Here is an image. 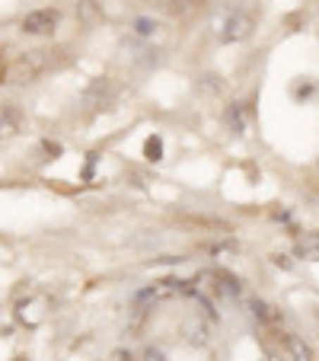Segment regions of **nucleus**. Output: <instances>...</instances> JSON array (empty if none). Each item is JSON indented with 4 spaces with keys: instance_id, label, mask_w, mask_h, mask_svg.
<instances>
[{
    "instance_id": "obj_10",
    "label": "nucleus",
    "mask_w": 319,
    "mask_h": 361,
    "mask_svg": "<svg viewBox=\"0 0 319 361\" xmlns=\"http://www.w3.org/2000/svg\"><path fill=\"white\" fill-rule=\"evenodd\" d=\"M252 314H256L262 323H268V326L281 323V310H278V307H272L268 300H252Z\"/></svg>"
},
{
    "instance_id": "obj_9",
    "label": "nucleus",
    "mask_w": 319,
    "mask_h": 361,
    "mask_svg": "<svg viewBox=\"0 0 319 361\" xmlns=\"http://www.w3.org/2000/svg\"><path fill=\"white\" fill-rule=\"evenodd\" d=\"M300 259L306 262H319V233H310V237H300L297 240V250H294Z\"/></svg>"
},
{
    "instance_id": "obj_20",
    "label": "nucleus",
    "mask_w": 319,
    "mask_h": 361,
    "mask_svg": "<svg viewBox=\"0 0 319 361\" xmlns=\"http://www.w3.org/2000/svg\"><path fill=\"white\" fill-rule=\"evenodd\" d=\"M147 361H163V352H154V348H150V352H147Z\"/></svg>"
},
{
    "instance_id": "obj_2",
    "label": "nucleus",
    "mask_w": 319,
    "mask_h": 361,
    "mask_svg": "<svg viewBox=\"0 0 319 361\" xmlns=\"http://www.w3.org/2000/svg\"><path fill=\"white\" fill-rule=\"evenodd\" d=\"M252 29H256V20H252L249 13H243V10H233V13L224 20L220 39L224 42H243V39H249L252 35Z\"/></svg>"
},
{
    "instance_id": "obj_11",
    "label": "nucleus",
    "mask_w": 319,
    "mask_h": 361,
    "mask_svg": "<svg viewBox=\"0 0 319 361\" xmlns=\"http://www.w3.org/2000/svg\"><path fill=\"white\" fill-rule=\"evenodd\" d=\"M227 125H230L233 135H243L246 131V116H243V106H239V102H230V109H227Z\"/></svg>"
},
{
    "instance_id": "obj_19",
    "label": "nucleus",
    "mask_w": 319,
    "mask_h": 361,
    "mask_svg": "<svg viewBox=\"0 0 319 361\" xmlns=\"http://www.w3.org/2000/svg\"><path fill=\"white\" fill-rule=\"evenodd\" d=\"M45 150H48V154H55V157L61 154V147H58V144H51V141H45Z\"/></svg>"
},
{
    "instance_id": "obj_17",
    "label": "nucleus",
    "mask_w": 319,
    "mask_h": 361,
    "mask_svg": "<svg viewBox=\"0 0 319 361\" xmlns=\"http://www.w3.org/2000/svg\"><path fill=\"white\" fill-rule=\"evenodd\" d=\"M135 29H137V32H141V35H154V23H150V20H137L135 23Z\"/></svg>"
},
{
    "instance_id": "obj_21",
    "label": "nucleus",
    "mask_w": 319,
    "mask_h": 361,
    "mask_svg": "<svg viewBox=\"0 0 319 361\" xmlns=\"http://www.w3.org/2000/svg\"><path fill=\"white\" fill-rule=\"evenodd\" d=\"M115 361H131V355L128 352H115Z\"/></svg>"
},
{
    "instance_id": "obj_22",
    "label": "nucleus",
    "mask_w": 319,
    "mask_h": 361,
    "mask_svg": "<svg viewBox=\"0 0 319 361\" xmlns=\"http://www.w3.org/2000/svg\"><path fill=\"white\" fill-rule=\"evenodd\" d=\"M4 74H7V68H4V64H0V83H4Z\"/></svg>"
},
{
    "instance_id": "obj_7",
    "label": "nucleus",
    "mask_w": 319,
    "mask_h": 361,
    "mask_svg": "<svg viewBox=\"0 0 319 361\" xmlns=\"http://www.w3.org/2000/svg\"><path fill=\"white\" fill-rule=\"evenodd\" d=\"M284 345H287V355H291V361H313V348L306 345V342L300 339L297 333H287L284 336Z\"/></svg>"
},
{
    "instance_id": "obj_4",
    "label": "nucleus",
    "mask_w": 319,
    "mask_h": 361,
    "mask_svg": "<svg viewBox=\"0 0 319 361\" xmlns=\"http://www.w3.org/2000/svg\"><path fill=\"white\" fill-rule=\"evenodd\" d=\"M182 329L192 345H208L211 342V326L204 323V317H189V320L182 323Z\"/></svg>"
},
{
    "instance_id": "obj_8",
    "label": "nucleus",
    "mask_w": 319,
    "mask_h": 361,
    "mask_svg": "<svg viewBox=\"0 0 319 361\" xmlns=\"http://www.w3.org/2000/svg\"><path fill=\"white\" fill-rule=\"evenodd\" d=\"M87 99L93 102V109H106V106L112 102V83L109 80H96L93 87H89Z\"/></svg>"
},
{
    "instance_id": "obj_6",
    "label": "nucleus",
    "mask_w": 319,
    "mask_h": 361,
    "mask_svg": "<svg viewBox=\"0 0 319 361\" xmlns=\"http://www.w3.org/2000/svg\"><path fill=\"white\" fill-rule=\"evenodd\" d=\"M77 16H80L83 26L102 23V0H80V4H77Z\"/></svg>"
},
{
    "instance_id": "obj_16",
    "label": "nucleus",
    "mask_w": 319,
    "mask_h": 361,
    "mask_svg": "<svg viewBox=\"0 0 319 361\" xmlns=\"http://www.w3.org/2000/svg\"><path fill=\"white\" fill-rule=\"evenodd\" d=\"M272 262H275V266H278V269H284V272H287V269H294V262L287 259L284 252H272Z\"/></svg>"
},
{
    "instance_id": "obj_18",
    "label": "nucleus",
    "mask_w": 319,
    "mask_h": 361,
    "mask_svg": "<svg viewBox=\"0 0 319 361\" xmlns=\"http://www.w3.org/2000/svg\"><path fill=\"white\" fill-rule=\"evenodd\" d=\"M96 157H99V154H89V160H87V170H83V179H93V166H96Z\"/></svg>"
},
{
    "instance_id": "obj_5",
    "label": "nucleus",
    "mask_w": 319,
    "mask_h": 361,
    "mask_svg": "<svg viewBox=\"0 0 319 361\" xmlns=\"http://www.w3.org/2000/svg\"><path fill=\"white\" fill-rule=\"evenodd\" d=\"M23 128V116L16 109H0V141H10V137H16Z\"/></svg>"
},
{
    "instance_id": "obj_3",
    "label": "nucleus",
    "mask_w": 319,
    "mask_h": 361,
    "mask_svg": "<svg viewBox=\"0 0 319 361\" xmlns=\"http://www.w3.org/2000/svg\"><path fill=\"white\" fill-rule=\"evenodd\" d=\"M58 26V10H32V13L23 16L20 29L26 35H45Z\"/></svg>"
},
{
    "instance_id": "obj_14",
    "label": "nucleus",
    "mask_w": 319,
    "mask_h": 361,
    "mask_svg": "<svg viewBox=\"0 0 319 361\" xmlns=\"http://www.w3.org/2000/svg\"><path fill=\"white\" fill-rule=\"evenodd\" d=\"M220 291H224V294H230V298H237V294H239V281L237 279H233V275H220Z\"/></svg>"
},
{
    "instance_id": "obj_15",
    "label": "nucleus",
    "mask_w": 319,
    "mask_h": 361,
    "mask_svg": "<svg viewBox=\"0 0 319 361\" xmlns=\"http://www.w3.org/2000/svg\"><path fill=\"white\" fill-rule=\"evenodd\" d=\"M313 93H316L313 83H297V87H294V96H297V99H310Z\"/></svg>"
},
{
    "instance_id": "obj_13",
    "label": "nucleus",
    "mask_w": 319,
    "mask_h": 361,
    "mask_svg": "<svg viewBox=\"0 0 319 361\" xmlns=\"http://www.w3.org/2000/svg\"><path fill=\"white\" fill-rule=\"evenodd\" d=\"M195 4H198V0H160V7H163L166 13H173V16L192 13V10H195Z\"/></svg>"
},
{
    "instance_id": "obj_23",
    "label": "nucleus",
    "mask_w": 319,
    "mask_h": 361,
    "mask_svg": "<svg viewBox=\"0 0 319 361\" xmlns=\"http://www.w3.org/2000/svg\"><path fill=\"white\" fill-rule=\"evenodd\" d=\"M13 361H26V358H13Z\"/></svg>"
},
{
    "instance_id": "obj_24",
    "label": "nucleus",
    "mask_w": 319,
    "mask_h": 361,
    "mask_svg": "<svg viewBox=\"0 0 319 361\" xmlns=\"http://www.w3.org/2000/svg\"><path fill=\"white\" fill-rule=\"evenodd\" d=\"M268 361H281V358H268Z\"/></svg>"
},
{
    "instance_id": "obj_1",
    "label": "nucleus",
    "mask_w": 319,
    "mask_h": 361,
    "mask_svg": "<svg viewBox=\"0 0 319 361\" xmlns=\"http://www.w3.org/2000/svg\"><path fill=\"white\" fill-rule=\"evenodd\" d=\"M42 71H45V51H26V55H20L7 68L4 83H10V87H23V83H32Z\"/></svg>"
},
{
    "instance_id": "obj_12",
    "label": "nucleus",
    "mask_w": 319,
    "mask_h": 361,
    "mask_svg": "<svg viewBox=\"0 0 319 361\" xmlns=\"http://www.w3.org/2000/svg\"><path fill=\"white\" fill-rule=\"evenodd\" d=\"M144 157H147L150 164L163 160V137H160V135H150L147 141H144Z\"/></svg>"
}]
</instances>
